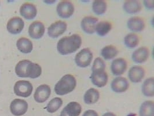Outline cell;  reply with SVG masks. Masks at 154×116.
<instances>
[{"label": "cell", "instance_id": "1", "mask_svg": "<svg viewBox=\"0 0 154 116\" xmlns=\"http://www.w3.org/2000/svg\"><path fill=\"white\" fill-rule=\"evenodd\" d=\"M82 39L77 34H72L60 39L57 45V49L59 54L63 55L75 52L81 47Z\"/></svg>", "mask_w": 154, "mask_h": 116}, {"label": "cell", "instance_id": "2", "mask_svg": "<svg viewBox=\"0 0 154 116\" xmlns=\"http://www.w3.org/2000/svg\"><path fill=\"white\" fill-rule=\"evenodd\" d=\"M15 72L17 76L20 77L36 78L41 76L42 69L38 64L29 60H23L16 64Z\"/></svg>", "mask_w": 154, "mask_h": 116}, {"label": "cell", "instance_id": "3", "mask_svg": "<svg viewBox=\"0 0 154 116\" xmlns=\"http://www.w3.org/2000/svg\"><path fill=\"white\" fill-rule=\"evenodd\" d=\"M77 85L76 79L71 74H66L57 82L54 86V92L59 95H64L74 90Z\"/></svg>", "mask_w": 154, "mask_h": 116}, {"label": "cell", "instance_id": "4", "mask_svg": "<svg viewBox=\"0 0 154 116\" xmlns=\"http://www.w3.org/2000/svg\"><path fill=\"white\" fill-rule=\"evenodd\" d=\"M93 54L90 49L86 48L80 51L75 56V62L77 66L85 68L89 66L92 61Z\"/></svg>", "mask_w": 154, "mask_h": 116}, {"label": "cell", "instance_id": "5", "mask_svg": "<svg viewBox=\"0 0 154 116\" xmlns=\"http://www.w3.org/2000/svg\"><path fill=\"white\" fill-rule=\"evenodd\" d=\"M33 86L31 83L28 81H19L14 86V92L17 96L27 98L31 95Z\"/></svg>", "mask_w": 154, "mask_h": 116}, {"label": "cell", "instance_id": "6", "mask_svg": "<svg viewBox=\"0 0 154 116\" xmlns=\"http://www.w3.org/2000/svg\"><path fill=\"white\" fill-rule=\"evenodd\" d=\"M57 13L62 18H69L74 12L73 4L69 1H60L57 6Z\"/></svg>", "mask_w": 154, "mask_h": 116}, {"label": "cell", "instance_id": "7", "mask_svg": "<svg viewBox=\"0 0 154 116\" xmlns=\"http://www.w3.org/2000/svg\"><path fill=\"white\" fill-rule=\"evenodd\" d=\"M27 109L28 104L26 101L23 99H14L10 105L11 111L14 116H22L27 112Z\"/></svg>", "mask_w": 154, "mask_h": 116}, {"label": "cell", "instance_id": "8", "mask_svg": "<svg viewBox=\"0 0 154 116\" xmlns=\"http://www.w3.org/2000/svg\"><path fill=\"white\" fill-rule=\"evenodd\" d=\"M67 27V25L66 22L62 20L56 21L48 27V35L52 38H57L66 31Z\"/></svg>", "mask_w": 154, "mask_h": 116}, {"label": "cell", "instance_id": "9", "mask_svg": "<svg viewBox=\"0 0 154 116\" xmlns=\"http://www.w3.org/2000/svg\"><path fill=\"white\" fill-rule=\"evenodd\" d=\"M51 93V89L46 84L39 86L34 93V98L35 101L38 103H44L48 99Z\"/></svg>", "mask_w": 154, "mask_h": 116}, {"label": "cell", "instance_id": "10", "mask_svg": "<svg viewBox=\"0 0 154 116\" xmlns=\"http://www.w3.org/2000/svg\"><path fill=\"white\" fill-rule=\"evenodd\" d=\"M24 23L23 19L19 17H14L10 19L7 23V30L12 34H17L23 30Z\"/></svg>", "mask_w": 154, "mask_h": 116}, {"label": "cell", "instance_id": "11", "mask_svg": "<svg viewBox=\"0 0 154 116\" xmlns=\"http://www.w3.org/2000/svg\"><path fill=\"white\" fill-rule=\"evenodd\" d=\"M98 19L93 16H86L81 21L82 30L89 34H92L95 32L96 26L98 22Z\"/></svg>", "mask_w": 154, "mask_h": 116}, {"label": "cell", "instance_id": "12", "mask_svg": "<svg viewBox=\"0 0 154 116\" xmlns=\"http://www.w3.org/2000/svg\"><path fill=\"white\" fill-rule=\"evenodd\" d=\"M45 26L40 21H35L31 23L29 28V34L32 39H41L44 34Z\"/></svg>", "mask_w": 154, "mask_h": 116}, {"label": "cell", "instance_id": "13", "mask_svg": "<svg viewBox=\"0 0 154 116\" xmlns=\"http://www.w3.org/2000/svg\"><path fill=\"white\" fill-rule=\"evenodd\" d=\"M111 87L116 93H122L126 91L129 87V83L126 78L118 77L113 80Z\"/></svg>", "mask_w": 154, "mask_h": 116}, {"label": "cell", "instance_id": "14", "mask_svg": "<svg viewBox=\"0 0 154 116\" xmlns=\"http://www.w3.org/2000/svg\"><path fill=\"white\" fill-rule=\"evenodd\" d=\"M91 78L93 84L99 88L106 86L108 82V75L105 71H93Z\"/></svg>", "mask_w": 154, "mask_h": 116}, {"label": "cell", "instance_id": "15", "mask_svg": "<svg viewBox=\"0 0 154 116\" xmlns=\"http://www.w3.org/2000/svg\"><path fill=\"white\" fill-rule=\"evenodd\" d=\"M20 14L26 19L31 20L37 16V9L34 4L30 2H26L21 6Z\"/></svg>", "mask_w": 154, "mask_h": 116}, {"label": "cell", "instance_id": "16", "mask_svg": "<svg viewBox=\"0 0 154 116\" xmlns=\"http://www.w3.org/2000/svg\"><path fill=\"white\" fill-rule=\"evenodd\" d=\"M128 64L123 58H118L114 60L111 66V70L114 76H121L126 71Z\"/></svg>", "mask_w": 154, "mask_h": 116}, {"label": "cell", "instance_id": "17", "mask_svg": "<svg viewBox=\"0 0 154 116\" xmlns=\"http://www.w3.org/2000/svg\"><path fill=\"white\" fill-rule=\"evenodd\" d=\"M82 108L77 102H69L63 109L60 116H79L81 113Z\"/></svg>", "mask_w": 154, "mask_h": 116}, {"label": "cell", "instance_id": "18", "mask_svg": "<svg viewBox=\"0 0 154 116\" xmlns=\"http://www.w3.org/2000/svg\"><path fill=\"white\" fill-rule=\"evenodd\" d=\"M145 76V70L140 66H134L128 72V77L132 83L141 82Z\"/></svg>", "mask_w": 154, "mask_h": 116}, {"label": "cell", "instance_id": "19", "mask_svg": "<svg viewBox=\"0 0 154 116\" xmlns=\"http://www.w3.org/2000/svg\"><path fill=\"white\" fill-rule=\"evenodd\" d=\"M149 56V51L146 46H141L134 51L132 54L133 61L137 63L146 62Z\"/></svg>", "mask_w": 154, "mask_h": 116}, {"label": "cell", "instance_id": "20", "mask_svg": "<svg viewBox=\"0 0 154 116\" xmlns=\"http://www.w3.org/2000/svg\"><path fill=\"white\" fill-rule=\"evenodd\" d=\"M127 24L129 29L134 32L143 31L146 26L145 22L143 18L138 16H134L130 18L128 21Z\"/></svg>", "mask_w": 154, "mask_h": 116}, {"label": "cell", "instance_id": "21", "mask_svg": "<svg viewBox=\"0 0 154 116\" xmlns=\"http://www.w3.org/2000/svg\"><path fill=\"white\" fill-rule=\"evenodd\" d=\"M142 7L141 3L137 0L125 1L123 4L124 11L129 14H134L141 11Z\"/></svg>", "mask_w": 154, "mask_h": 116}, {"label": "cell", "instance_id": "22", "mask_svg": "<svg viewBox=\"0 0 154 116\" xmlns=\"http://www.w3.org/2000/svg\"><path fill=\"white\" fill-rule=\"evenodd\" d=\"M16 45L19 51L24 54L30 53L33 48L32 42L29 39L25 37L19 39L17 41Z\"/></svg>", "mask_w": 154, "mask_h": 116}, {"label": "cell", "instance_id": "23", "mask_svg": "<svg viewBox=\"0 0 154 116\" xmlns=\"http://www.w3.org/2000/svg\"><path fill=\"white\" fill-rule=\"evenodd\" d=\"M99 92L94 88H90L85 92L84 96V100L86 104L92 105L96 103L99 101Z\"/></svg>", "mask_w": 154, "mask_h": 116}, {"label": "cell", "instance_id": "24", "mask_svg": "<svg viewBox=\"0 0 154 116\" xmlns=\"http://www.w3.org/2000/svg\"><path fill=\"white\" fill-rule=\"evenodd\" d=\"M140 116H154V101H146L142 103L139 111Z\"/></svg>", "mask_w": 154, "mask_h": 116}, {"label": "cell", "instance_id": "25", "mask_svg": "<svg viewBox=\"0 0 154 116\" xmlns=\"http://www.w3.org/2000/svg\"><path fill=\"white\" fill-rule=\"evenodd\" d=\"M154 77L148 78L142 85V92L146 96L152 97L154 95Z\"/></svg>", "mask_w": 154, "mask_h": 116}, {"label": "cell", "instance_id": "26", "mask_svg": "<svg viewBox=\"0 0 154 116\" xmlns=\"http://www.w3.org/2000/svg\"><path fill=\"white\" fill-rule=\"evenodd\" d=\"M112 29V24L108 21H101L97 23L95 31L101 37L105 36Z\"/></svg>", "mask_w": 154, "mask_h": 116}, {"label": "cell", "instance_id": "27", "mask_svg": "<svg viewBox=\"0 0 154 116\" xmlns=\"http://www.w3.org/2000/svg\"><path fill=\"white\" fill-rule=\"evenodd\" d=\"M118 54V50L116 46L109 45L104 47L101 51V56L106 60H111L114 58Z\"/></svg>", "mask_w": 154, "mask_h": 116}, {"label": "cell", "instance_id": "28", "mask_svg": "<svg viewBox=\"0 0 154 116\" xmlns=\"http://www.w3.org/2000/svg\"><path fill=\"white\" fill-rule=\"evenodd\" d=\"M140 39L139 36L134 33H131L127 34L124 39L125 45L128 48H134L139 45Z\"/></svg>", "mask_w": 154, "mask_h": 116}, {"label": "cell", "instance_id": "29", "mask_svg": "<svg viewBox=\"0 0 154 116\" xmlns=\"http://www.w3.org/2000/svg\"><path fill=\"white\" fill-rule=\"evenodd\" d=\"M107 8V4L105 1L96 0L92 3V10L93 12L97 15L105 14Z\"/></svg>", "mask_w": 154, "mask_h": 116}, {"label": "cell", "instance_id": "30", "mask_svg": "<svg viewBox=\"0 0 154 116\" xmlns=\"http://www.w3.org/2000/svg\"><path fill=\"white\" fill-rule=\"evenodd\" d=\"M63 105V101L60 98H54L49 102L46 106L47 111L50 113H54L57 111Z\"/></svg>", "mask_w": 154, "mask_h": 116}, {"label": "cell", "instance_id": "31", "mask_svg": "<svg viewBox=\"0 0 154 116\" xmlns=\"http://www.w3.org/2000/svg\"><path fill=\"white\" fill-rule=\"evenodd\" d=\"M106 70V63L104 61L100 58H97L93 62L92 71H105Z\"/></svg>", "mask_w": 154, "mask_h": 116}, {"label": "cell", "instance_id": "32", "mask_svg": "<svg viewBox=\"0 0 154 116\" xmlns=\"http://www.w3.org/2000/svg\"><path fill=\"white\" fill-rule=\"evenodd\" d=\"M154 1H148V0H146V1H144V5L146 6L147 9H154Z\"/></svg>", "mask_w": 154, "mask_h": 116}, {"label": "cell", "instance_id": "33", "mask_svg": "<svg viewBox=\"0 0 154 116\" xmlns=\"http://www.w3.org/2000/svg\"><path fill=\"white\" fill-rule=\"evenodd\" d=\"M82 116H99L97 113L93 110H86Z\"/></svg>", "mask_w": 154, "mask_h": 116}, {"label": "cell", "instance_id": "34", "mask_svg": "<svg viewBox=\"0 0 154 116\" xmlns=\"http://www.w3.org/2000/svg\"><path fill=\"white\" fill-rule=\"evenodd\" d=\"M103 116H116V115L115 114H114L113 113L108 112V113H106L104 114Z\"/></svg>", "mask_w": 154, "mask_h": 116}]
</instances>
